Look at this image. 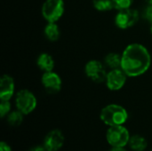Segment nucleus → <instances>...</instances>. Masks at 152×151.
<instances>
[{
    "label": "nucleus",
    "mask_w": 152,
    "mask_h": 151,
    "mask_svg": "<svg viewBox=\"0 0 152 151\" xmlns=\"http://www.w3.org/2000/svg\"><path fill=\"white\" fill-rule=\"evenodd\" d=\"M151 151H152V150H151Z\"/></svg>",
    "instance_id": "a878e982"
},
{
    "label": "nucleus",
    "mask_w": 152,
    "mask_h": 151,
    "mask_svg": "<svg viewBox=\"0 0 152 151\" xmlns=\"http://www.w3.org/2000/svg\"><path fill=\"white\" fill-rule=\"evenodd\" d=\"M140 19L139 12L135 9L126 8L118 10L115 16V24L120 29H127L135 25Z\"/></svg>",
    "instance_id": "423d86ee"
},
{
    "label": "nucleus",
    "mask_w": 152,
    "mask_h": 151,
    "mask_svg": "<svg viewBox=\"0 0 152 151\" xmlns=\"http://www.w3.org/2000/svg\"><path fill=\"white\" fill-rule=\"evenodd\" d=\"M85 73L88 78L95 83L105 82L107 77L105 64L97 60H91L86 62L85 66Z\"/></svg>",
    "instance_id": "0eeeda50"
},
{
    "label": "nucleus",
    "mask_w": 152,
    "mask_h": 151,
    "mask_svg": "<svg viewBox=\"0 0 152 151\" xmlns=\"http://www.w3.org/2000/svg\"><path fill=\"white\" fill-rule=\"evenodd\" d=\"M28 151H46V150H45V148L44 147V145H43V146L37 145V146L32 147Z\"/></svg>",
    "instance_id": "4be33fe9"
},
{
    "label": "nucleus",
    "mask_w": 152,
    "mask_h": 151,
    "mask_svg": "<svg viewBox=\"0 0 152 151\" xmlns=\"http://www.w3.org/2000/svg\"><path fill=\"white\" fill-rule=\"evenodd\" d=\"M63 0H45L41 8V13L47 22H57L64 14Z\"/></svg>",
    "instance_id": "7ed1b4c3"
},
{
    "label": "nucleus",
    "mask_w": 152,
    "mask_h": 151,
    "mask_svg": "<svg viewBox=\"0 0 152 151\" xmlns=\"http://www.w3.org/2000/svg\"><path fill=\"white\" fill-rule=\"evenodd\" d=\"M41 82L44 88L49 93H57L61 91L62 81L61 77L53 71L44 72L41 77Z\"/></svg>",
    "instance_id": "1a4fd4ad"
},
{
    "label": "nucleus",
    "mask_w": 152,
    "mask_h": 151,
    "mask_svg": "<svg viewBox=\"0 0 152 151\" xmlns=\"http://www.w3.org/2000/svg\"><path fill=\"white\" fill-rule=\"evenodd\" d=\"M54 60L52 55L47 53H43L39 54L37 59V67L44 72L53 71L54 69Z\"/></svg>",
    "instance_id": "f8f14e48"
},
{
    "label": "nucleus",
    "mask_w": 152,
    "mask_h": 151,
    "mask_svg": "<svg viewBox=\"0 0 152 151\" xmlns=\"http://www.w3.org/2000/svg\"><path fill=\"white\" fill-rule=\"evenodd\" d=\"M11 112V103L10 101H1L0 103V117L4 118Z\"/></svg>",
    "instance_id": "6ab92c4d"
},
{
    "label": "nucleus",
    "mask_w": 152,
    "mask_h": 151,
    "mask_svg": "<svg viewBox=\"0 0 152 151\" xmlns=\"http://www.w3.org/2000/svg\"><path fill=\"white\" fill-rule=\"evenodd\" d=\"M44 34L47 40L51 42L57 41L61 36L60 28L56 22H47L44 29Z\"/></svg>",
    "instance_id": "ddd939ff"
},
{
    "label": "nucleus",
    "mask_w": 152,
    "mask_h": 151,
    "mask_svg": "<svg viewBox=\"0 0 152 151\" xmlns=\"http://www.w3.org/2000/svg\"><path fill=\"white\" fill-rule=\"evenodd\" d=\"M129 147L134 151H144L148 147L147 140L141 135H133L129 140Z\"/></svg>",
    "instance_id": "4468645a"
},
{
    "label": "nucleus",
    "mask_w": 152,
    "mask_h": 151,
    "mask_svg": "<svg viewBox=\"0 0 152 151\" xmlns=\"http://www.w3.org/2000/svg\"><path fill=\"white\" fill-rule=\"evenodd\" d=\"M109 151H127L125 148H113L111 150H110Z\"/></svg>",
    "instance_id": "5701e85b"
},
{
    "label": "nucleus",
    "mask_w": 152,
    "mask_h": 151,
    "mask_svg": "<svg viewBox=\"0 0 152 151\" xmlns=\"http://www.w3.org/2000/svg\"><path fill=\"white\" fill-rule=\"evenodd\" d=\"M130 137L129 131L124 125L110 126L106 133L107 142L113 148L126 147L129 143Z\"/></svg>",
    "instance_id": "20e7f679"
},
{
    "label": "nucleus",
    "mask_w": 152,
    "mask_h": 151,
    "mask_svg": "<svg viewBox=\"0 0 152 151\" xmlns=\"http://www.w3.org/2000/svg\"><path fill=\"white\" fill-rule=\"evenodd\" d=\"M65 137L59 129L49 132L44 140V147L46 151H58L64 144Z\"/></svg>",
    "instance_id": "9d476101"
},
{
    "label": "nucleus",
    "mask_w": 152,
    "mask_h": 151,
    "mask_svg": "<svg viewBox=\"0 0 152 151\" xmlns=\"http://www.w3.org/2000/svg\"><path fill=\"white\" fill-rule=\"evenodd\" d=\"M93 5L99 12H109L115 8L113 0H93Z\"/></svg>",
    "instance_id": "dca6fc26"
},
{
    "label": "nucleus",
    "mask_w": 152,
    "mask_h": 151,
    "mask_svg": "<svg viewBox=\"0 0 152 151\" xmlns=\"http://www.w3.org/2000/svg\"><path fill=\"white\" fill-rule=\"evenodd\" d=\"M0 151H12V149L6 142H2L0 143Z\"/></svg>",
    "instance_id": "412c9836"
},
{
    "label": "nucleus",
    "mask_w": 152,
    "mask_h": 151,
    "mask_svg": "<svg viewBox=\"0 0 152 151\" xmlns=\"http://www.w3.org/2000/svg\"><path fill=\"white\" fill-rule=\"evenodd\" d=\"M100 118L109 127L123 125L128 119V113L121 105L109 104L101 110Z\"/></svg>",
    "instance_id": "f03ea898"
},
{
    "label": "nucleus",
    "mask_w": 152,
    "mask_h": 151,
    "mask_svg": "<svg viewBox=\"0 0 152 151\" xmlns=\"http://www.w3.org/2000/svg\"><path fill=\"white\" fill-rule=\"evenodd\" d=\"M106 67L110 69H120L121 68V55L117 53H110L104 58V62Z\"/></svg>",
    "instance_id": "2eb2a0df"
},
{
    "label": "nucleus",
    "mask_w": 152,
    "mask_h": 151,
    "mask_svg": "<svg viewBox=\"0 0 152 151\" xmlns=\"http://www.w3.org/2000/svg\"><path fill=\"white\" fill-rule=\"evenodd\" d=\"M151 36H152V23H151Z\"/></svg>",
    "instance_id": "393cba45"
},
{
    "label": "nucleus",
    "mask_w": 152,
    "mask_h": 151,
    "mask_svg": "<svg viewBox=\"0 0 152 151\" xmlns=\"http://www.w3.org/2000/svg\"><path fill=\"white\" fill-rule=\"evenodd\" d=\"M151 65V53L142 44H128L121 54V69L128 77H137L145 74Z\"/></svg>",
    "instance_id": "f257e3e1"
},
{
    "label": "nucleus",
    "mask_w": 152,
    "mask_h": 151,
    "mask_svg": "<svg viewBox=\"0 0 152 151\" xmlns=\"http://www.w3.org/2000/svg\"><path fill=\"white\" fill-rule=\"evenodd\" d=\"M127 77V75L121 68L110 69L107 73L105 79L106 86L110 91H119L125 86Z\"/></svg>",
    "instance_id": "6e6552de"
},
{
    "label": "nucleus",
    "mask_w": 152,
    "mask_h": 151,
    "mask_svg": "<svg viewBox=\"0 0 152 151\" xmlns=\"http://www.w3.org/2000/svg\"><path fill=\"white\" fill-rule=\"evenodd\" d=\"M144 17L148 21L152 23V4H148V6L146 7L144 12Z\"/></svg>",
    "instance_id": "aec40b11"
},
{
    "label": "nucleus",
    "mask_w": 152,
    "mask_h": 151,
    "mask_svg": "<svg viewBox=\"0 0 152 151\" xmlns=\"http://www.w3.org/2000/svg\"><path fill=\"white\" fill-rule=\"evenodd\" d=\"M146 2L148 3V4H152V0H146Z\"/></svg>",
    "instance_id": "b1692460"
},
{
    "label": "nucleus",
    "mask_w": 152,
    "mask_h": 151,
    "mask_svg": "<svg viewBox=\"0 0 152 151\" xmlns=\"http://www.w3.org/2000/svg\"><path fill=\"white\" fill-rule=\"evenodd\" d=\"M134 0H113L115 8L118 10L130 8Z\"/></svg>",
    "instance_id": "a211bd4d"
},
{
    "label": "nucleus",
    "mask_w": 152,
    "mask_h": 151,
    "mask_svg": "<svg viewBox=\"0 0 152 151\" xmlns=\"http://www.w3.org/2000/svg\"><path fill=\"white\" fill-rule=\"evenodd\" d=\"M23 116L24 114H22L18 109L11 111L7 115V123L11 126H19L23 121Z\"/></svg>",
    "instance_id": "f3484780"
},
{
    "label": "nucleus",
    "mask_w": 152,
    "mask_h": 151,
    "mask_svg": "<svg viewBox=\"0 0 152 151\" xmlns=\"http://www.w3.org/2000/svg\"><path fill=\"white\" fill-rule=\"evenodd\" d=\"M15 91V83L9 75H3L0 78V100L10 101Z\"/></svg>",
    "instance_id": "9b49d317"
},
{
    "label": "nucleus",
    "mask_w": 152,
    "mask_h": 151,
    "mask_svg": "<svg viewBox=\"0 0 152 151\" xmlns=\"http://www.w3.org/2000/svg\"><path fill=\"white\" fill-rule=\"evenodd\" d=\"M37 105V100L35 94L29 90L23 89L19 91L15 95V106L24 115L32 113Z\"/></svg>",
    "instance_id": "39448f33"
}]
</instances>
